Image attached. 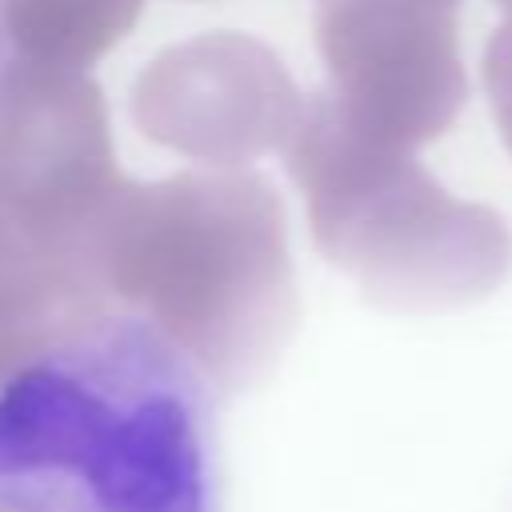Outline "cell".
Masks as SVG:
<instances>
[{
    "label": "cell",
    "instance_id": "obj_1",
    "mask_svg": "<svg viewBox=\"0 0 512 512\" xmlns=\"http://www.w3.org/2000/svg\"><path fill=\"white\" fill-rule=\"evenodd\" d=\"M4 512H216L212 380L104 312L0 388Z\"/></svg>",
    "mask_w": 512,
    "mask_h": 512
},
{
    "label": "cell",
    "instance_id": "obj_8",
    "mask_svg": "<svg viewBox=\"0 0 512 512\" xmlns=\"http://www.w3.org/2000/svg\"><path fill=\"white\" fill-rule=\"evenodd\" d=\"M144 0H0V32L20 60L88 68L132 32Z\"/></svg>",
    "mask_w": 512,
    "mask_h": 512
},
{
    "label": "cell",
    "instance_id": "obj_12",
    "mask_svg": "<svg viewBox=\"0 0 512 512\" xmlns=\"http://www.w3.org/2000/svg\"><path fill=\"white\" fill-rule=\"evenodd\" d=\"M0 76H4V52H0Z\"/></svg>",
    "mask_w": 512,
    "mask_h": 512
},
{
    "label": "cell",
    "instance_id": "obj_3",
    "mask_svg": "<svg viewBox=\"0 0 512 512\" xmlns=\"http://www.w3.org/2000/svg\"><path fill=\"white\" fill-rule=\"evenodd\" d=\"M284 164L312 244L380 308H464L512 272V232L496 208L440 188L408 148L352 132L328 92L304 104Z\"/></svg>",
    "mask_w": 512,
    "mask_h": 512
},
{
    "label": "cell",
    "instance_id": "obj_7",
    "mask_svg": "<svg viewBox=\"0 0 512 512\" xmlns=\"http://www.w3.org/2000/svg\"><path fill=\"white\" fill-rule=\"evenodd\" d=\"M116 312L84 244H28L0 260V388L84 324Z\"/></svg>",
    "mask_w": 512,
    "mask_h": 512
},
{
    "label": "cell",
    "instance_id": "obj_11",
    "mask_svg": "<svg viewBox=\"0 0 512 512\" xmlns=\"http://www.w3.org/2000/svg\"><path fill=\"white\" fill-rule=\"evenodd\" d=\"M496 4H500V8L508 12V20H512V0H496Z\"/></svg>",
    "mask_w": 512,
    "mask_h": 512
},
{
    "label": "cell",
    "instance_id": "obj_13",
    "mask_svg": "<svg viewBox=\"0 0 512 512\" xmlns=\"http://www.w3.org/2000/svg\"><path fill=\"white\" fill-rule=\"evenodd\" d=\"M0 512H4V508H0Z\"/></svg>",
    "mask_w": 512,
    "mask_h": 512
},
{
    "label": "cell",
    "instance_id": "obj_10",
    "mask_svg": "<svg viewBox=\"0 0 512 512\" xmlns=\"http://www.w3.org/2000/svg\"><path fill=\"white\" fill-rule=\"evenodd\" d=\"M28 244H44V240H36V236H28L8 212H4V204H0V260L4 256H12V252H20V248H28Z\"/></svg>",
    "mask_w": 512,
    "mask_h": 512
},
{
    "label": "cell",
    "instance_id": "obj_6",
    "mask_svg": "<svg viewBox=\"0 0 512 512\" xmlns=\"http://www.w3.org/2000/svg\"><path fill=\"white\" fill-rule=\"evenodd\" d=\"M304 104L284 60L248 32L168 44L132 80L140 136L212 168H240L284 148Z\"/></svg>",
    "mask_w": 512,
    "mask_h": 512
},
{
    "label": "cell",
    "instance_id": "obj_9",
    "mask_svg": "<svg viewBox=\"0 0 512 512\" xmlns=\"http://www.w3.org/2000/svg\"><path fill=\"white\" fill-rule=\"evenodd\" d=\"M480 76H484V92H488V104H492L500 140H504V148L512 152V20L500 24V28L488 36Z\"/></svg>",
    "mask_w": 512,
    "mask_h": 512
},
{
    "label": "cell",
    "instance_id": "obj_4",
    "mask_svg": "<svg viewBox=\"0 0 512 512\" xmlns=\"http://www.w3.org/2000/svg\"><path fill=\"white\" fill-rule=\"evenodd\" d=\"M464 0H320L316 48L340 120L388 148L444 136L468 100L460 60Z\"/></svg>",
    "mask_w": 512,
    "mask_h": 512
},
{
    "label": "cell",
    "instance_id": "obj_5",
    "mask_svg": "<svg viewBox=\"0 0 512 512\" xmlns=\"http://www.w3.org/2000/svg\"><path fill=\"white\" fill-rule=\"evenodd\" d=\"M128 180L84 68L16 60L0 76V204L44 244H80Z\"/></svg>",
    "mask_w": 512,
    "mask_h": 512
},
{
    "label": "cell",
    "instance_id": "obj_2",
    "mask_svg": "<svg viewBox=\"0 0 512 512\" xmlns=\"http://www.w3.org/2000/svg\"><path fill=\"white\" fill-rule=\"evenodd\" d=\"M80 244L112 308L164 332L216 392L264 380L296 332L288 220L260 172L128 180Z\"/></svg>",
    "mask_w": 512,
    "mask_h": 512
}]
</instances>
